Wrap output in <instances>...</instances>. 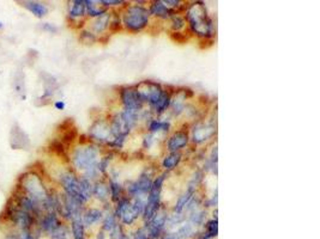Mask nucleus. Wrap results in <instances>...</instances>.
I'll return each instance as SVG.
<instances>
[{
  "mask_svg": "<svg viewBox=\"0 0 320 239\" xmlns=\"http://www.w3.org/2000/svg\"><path fill=\"white\" fill-rule=\"evenodd\" d=\"M100 149L94 145H84L77 147L73 151L72 164L77 170L82 171L84 178H95L99 175Z\"/></svg>",
  "mask_w": 320,
  "mask_h": 239,
  "instance_id": "obj_1",
  "label": "nucleus"
},
{
  "mask_svg": "<svg viewBox=\"0 0 320 239\" xmlns=\"http://www.w3.org/2000/svg\"><path fill=\"white\" fill-rule=\"evenodd\" d=\"M187 21L197 36L204 40L213 36V21L208 16L207 7L203 2L197 1L191 4L187 10Z\"/></svg>",
  "mask_w": 320,
  "mask_h": 239,
  "instance_id": "obj_2",
  "label": "nucleus"
},
{
  "mask_svg": "<svg viewBox=\"0 0 320 239\" xmlns=\"http://www.w3.org/2000/svg\"><path fill=\"white\" fill-rule=\"evenodd\" d=\"M20 184L22 190L24 191L23 194L28 196L29 199H31L34 202H36L41 209H43L46 201L50 197V194H48V190L43 184L40 176L34 172L26 173L21 177Z\"/></svg>",
  "mask_w": 320,
  "mask_h": 239,
  "instance_id": "obj_3",
  "label": "nucleus"
},
{
  "mask_svg": "<svg viewBox=\"0 0 320 239\" xmlns=\"http://www.w3.org/2000/svg\"><path fill=\"white\" fill-rule=\"evenodd\" d=\"M150 21V12L142 5H131L123 13V24L129 31L138 32L144 30Z\"/></svg>",
  "mask_w": 320,
  "mask_h": 239,
  "instance_id": "obj_4",
  "label": "nucleus"
},
{
  "mask_svg": "<svg viewBox=\"0 0 320 239\" xmlns=\"http://www.w3.org/2000/svg\"><path fill=\"white\" fill-rule=\"evenodd\" d=\"M60 183L64 188L65 192L69 196L77 200L80 203H85L86 200L84 199L82 194V189H80V178L76 177L75 173L72 172H65L60 176Z\"/></svg>",
  "mask_w": 320,
  "mask_h": 239,
  "instance_id": "obj_5",
  "label": "nucleus"
},
{
  "mask_svg": "<svg viewBox=\"0 0 320 239\" xmlns=\"http://www.w3.org/2000/svg\"><path fill=\"white\" fill-rule=\"evenodd\" d=\"M137 91L139 94L140 98L143 99V102L150 103L153 107L159 102L164 92L160 84L153 83V81H143V83H140L138 85Z\"/></svg>",
  "mask_w": 320,
  "mask_h": 239,
  "instance_id": "obj_6",
  "label": "nucleus"
},
{
  "mask_svg": "<svg viewBox=\"0 0 320 239\" xmlns=\"http://www.w3.org/2000/svg\"><path fill=\"white\" fill-rule=\"evenodd\" d=\"M167 218L168 215L163 211H159L150 221L146 222L144 230L148 239H157L161 237L162 231L164 230L165 224H167Z\"/></svg>",
  "mask_w": 320,
  "mask_h": 239,
  "instance_id": "obj_7",
  "label": "nucleus"
},
{
  "mask_svg": "<svg viewBox=\"0 0 320 239\" xmlns=\"http://www.w3.org/2000/svg\"><path fill=\"white\" fill-rule=\"evenodd\" d=\"M153 187V179L149 175H142L135 182L129 183L127 191L133 197L146 196Z\"/></svg>",
  "mask_w": 320,
  "mask_h": 239,
  "instance_id": "obj_8",
  "label": "nucleus"
},
{
  "mask_svg": "<svg viewBox=\"0 0 320 239\" xmlns=\"http://www.w3.org/2000/svg\"><path fill=\"white\" fill-rule=\"evenodd\" d=\"M89 134L94 140L100 141V143H106V141L109 143V139H114L109 123H107L104 120L95 122L89 130Z\"/></svg>",
  "mask_w": 320,
  "mask_h": 239,
  "instance_id": "obj_9",
  "label": "nucleus"
},
{
  "mask_svg": "<svg viewBox=\"0 0 320 239\" xmlns=\"http://www.w3.org/2000/svg\"><path fill=\"white\" fill-rule=\"evenodd\" d=\"M121 100L126 110L139 111L143 105V99L140 98L137 89L126 88L121 91Z\"/></svg>",
  "mask_w": 320,
  "mask_h": 239,
  "instance_id": "obj_10",
  "label": "nucleus"
},
{
  "mask_svg": "<svg viewBox=\"0 0 320 239\" xmlns=\"http://www.w3.org/2000/svg\"><path fill=\"white\" fill-rule=\"evenodd\" d=\"M216 126L213 123H198L192 130V140L196 143H204L216 134Z\"/></svg>",
  "mask_w": 320,
  "mask_h": 239,
  "instance_id": "obj_11",
  "label": "nucleus"
},
{
  "mask_svg": "<svg viewBox=\"0 0 320 239\" xmlns=\"http://www.w3.org/2000/svg\"><path fill=\"white\" fill-rule=\"evenodd\" d=\"M188 134L184 130H179V132H175L172 137L169 138L167 143V149L173 153V152L180 151L181 148L186 147L187 143H188Z\"/></svg>",
  "mask_w": 320,
  "mask_h": 239,
  "instance_id": "obj_12",
  "label": "nucleus"
},
{
  "mask_svg": "<svg viewBox=\"0 0 320 239\" xmlns=\"http://www.w3.org/2000/svg\"><path fill=\"white\" fill-rule=\"evenodd\" d=\"M60 220H59L58 215H56V213H47L45 216L41 219V222H40V227H41V230L43 232L46 233H50V235H52V233L58 229L59 226H60Z\"/></svg>",
  "mask_w": 320,
  "mask_h": 239,
  "instance_id": "obj_13",
  "label": "nucleus"
},
{
  "mask_svg": "<svg viewBox=\"0 0 320 239\" xmlns=\"http://www.w3.org/2000/svg\"><path fill=\"white\" fill-rule=\"evenodd\" d=\"M86 15L85 0H73L70 2L69 17L71 21H78Z\"/></svg>",
  "mask_w": 320,
  "mask_h": 239,
  "instance_id": "obj_14",
  "label": "nucleus"
},
{
  "mask_svg": "<svg viewBox=\"0 0 320 239\" xmlns=\"http://www.w3.org/2000/svg\"><path fill=\"white\" fill-rule=\"evenodd\" d=\"M20 4L26 7L27 10L30 11L32 15L37 18H43L48 13V7L43 2L31 1L30 0V1H21Z\"/></svg>",
  "mask_w": 320,
  "mask_h": 239,
  "instance_id": "obj_15",
  "label": "nucleus"
},
{
  "mask_svg": "<svg viewBox=\"0 0 320 239\" xmlns=\"http://www.w3.org/2000/svg\"><path fill=\"white\" fill-rule=\"evenodd\" d=\"M110 21H112V13L108 12V11H106L104 15H101L100 17H97L93 24V30H94L95 35L102 34V32L106 31V30L109 28Z\"/></svg>",
  "mask_w": 320,
  "mask_h": 239,
  "instance_id": "obj_16",
  "label": "nucleus"
},
{
  "mask_svg": "<svg viewBox=\"0 0 320 239\" xmlns=\"http://www.w3.org/2000/svg\"><path fill=\"white\" fill-rule=\"evenodd\" d=\"M102 218H104V213L100 209L90 208L82 215V221L84 226H93V225L101 221Z\"/></svg>",
  "mask_w": 320,
  "mask_h": 239,
  "instance_id": "obj_17",
  "label": "nucleus"
},
{
  "mask_svg": "<svg viewBox=\"0 0 320 239\" xmlns=\"http://www.w3.org/2000/svg\"><path fill=\"white\" fill-rule=\"evenodd\" d=\"M149 12H150V15L155 16L157 18L167 20V18H170L173 11L168 9V7L163 4V1H155L153 2V5H151Z\"/></svg>",
  "mask_w": 320,
  "mask_h": 239,
  "instance_id": "obj_18",
  "label": "nucleus"
},
{
  "mask_svg": "<svg viewBox=\"0 0 320 239\" xmlns=\"http://www.w3.org/2000/svg\"><path fill=\"white\" fill-rule=\"evenodd\" d=\"M86 15L89 17L97 18L106 12V7L102 6L101 1H95V0H85Z\"/></svg>",
  "mask_w": 320,
  "mask_h": 239,
  "instance_id": "obj_19",
  "label": "nucleus"
},
{
  "mask_svg": "<svg viewBox=\"0 0 320 239\" xmlns=\"http://www.w3.org/2000/svg\"><path fill=\"white\" fill-rule=\"evenodd\" d=\"M186 98V92L179 91L178 94L175 95L174 98H172V100H170V105H172L173 113H174L175 115H180V114L185 110Z\"/></svg>",
  "mask_w": 320,
  "mask_h": 239,
  "instance_id": "obj_20",
  "label": "nucleus"
},
{
  "mask_svg": "<svg viewBox=\"0 0 320 239\" xmlns=\"http://www.w3.org/2000/svg\"><path fill=\"white\" fill-rule=\"evenodd\" d=\"M93 195L97 200L106 202L109 199V187L105 182H96V184L93 187Z\"/></svg>",
  "mask_w": 320,
  "mask_h": 239,
  "instance_id": "obj_21",
  "label": "nucleus"
},
{
  "mask_svg": "<svg viewBox=\"0 0 320 239\" xmlns=\"http://www.w3.org/2000/svg\"><path fill=\"white\" fill-rule=\"evenodd\" d=\"M193 194H194V191L187 189L186 192H184V194L179 197L178 201H176V203H175V207H174L175 213H183V212L185 211V208L189 203V201H191L192 197H193Z\"/></svg>",
  "mask_w": 320,
  "mask_h": 239,
  "instance_id": "obj_22",
  "label": "nucleus"
},
{
  "mask_svg": "<svg viewBox=\"0 0 320 239\" xmlns=\"http://www.w3.org/2000/svg\"><path fill=\"white\" fill-rule=\"evenodd\" d=\"M181 153L179 152H173V153L168 154V156L164 157L163 162H162V165L167 171L174 170L176 167L179 165V163L181 162Z\"/></svg>",
  "mask_w": 320,
  "mask_h": 239,
  "instance_id": "obj_23",
  "label": "nucleus"
},
{
  "mask_svg": "<svg viewBox=\"0 0 320 239\" xmlns=\"http://www.w3.org/2000/svg\"><path fill=\"white\" fill-rule=\"evenodd\" d=\"M71 230L73 239L85 238V226L83 225L82 218L71 220Z\"/></svg>",
  "mask_w": 320,
  "mask_h": 239,
  "instance_id": "obj_24",
  "label": "nucleus"
},
{
  "mask_svg": "<svg viewBox=\"0 0 320 239\" xmlns=\"http://www.w3.org/2000/svg\"><path fill=\"white\" fill-rule=\"evenodd\" d=\"M205 218H207V212L203 211V209L196 208L194 211L191 212V215H189V221L194 227L196 226H202L204 225Z\"/></svg>",
  "mask_w": 320,
  "mask_h": 239,
  "instance_id": "obj_25",
  "label": "nucleus"
},
{
  "mask_svg": "<svg viewBox=\"0 0 320 239\" xmlns=\"http://www.w3.org/2000/svg\"><path fill=\"white\" fill-rule=\"evenodd\" d=\"M194 232H196V229H194L193 225L191 222H186V224H184L180 229L176 231L174 236L178 239H188L194 235Z\"/></svg>",
  "mask_w": 320,
  "mask_h": 239,
  "instance_id": "obj_26",
  "label": "nucleus"
},
{
  "mask_svg": "<svg viewBox=\"0 0 320 239\" xmlns=\"http://www.w3.org/2000/svg\"><path fill=\"white\" fill-rule=\"evenodd\" d=\"M170 100H172L170 95L167 94V92H163V95H162V97L160 98L159 102L154 105V109H155L157 114L164 113V111L167 110V108L170 105Z\"/></svg>",
  "mask_w": 320,
  "mask_h": 239,
  "instance_id": "obj_27",
  "label": "nucleus"
},
{
  "mask_svg": "<svg viewBox=\"0 0 320 239\" xmlns=\"http://www.w3.org/2000/svg\"><path fill=\"white\" fill-rule=\"evenodd\" d=\"M170 128V124L168 122H162L159 120H153L149 123V130L151 133H160V132H168Z\"/></svg>",
  "mask_w": 320,
  "mask_h": 239,
  "instance_id": "obj_28",
  "label": "nucleus"
},
{
  "mask_svg": "<svg viewBox=\"0 0 320 239\" xmlns=\"http://www.w3.org/2000/svg\"><path fill=\"white\" fill-rule=\"evenodd\" d=\"M108 187H109V195L110 197H112V201H114V202H118V201L121 199L123 187L119 184V182H115V181L110 182V183L108 184Z\"/></svg>",
  "mask_w": 320,
  "mask_h": 239,
  "instance_id": "obj_29",
  "label": "nucleus"
},
{
  "mask_svg": "<svg viewBox=\"0 0 320 239\" xmlns=\"http://www.w3.org/2000/svg\"><path fill=\"white\" fill-rule=\"evenodd\" d=\"M205 235L209 238H215L218 235V221L217 219H213L205 224Z\"/></svg>",
  "mask_w": 320,
  "mask_h": 239,
  "instance_id": "obj_30",
  "label": "nucleus"
},
{
  "mask_svg": "<svg viewBox=\"0 0 320 239\" xmlns=\"http://www.w3.org/2000/svg\"><path fill=\"white\" fill-rule=\"evenodd\" d=\"M116 224H118V222H116V216L114 215V213H112V214L108 213L107 215L105 216L104 225H102V227H104V231L109 233L110 231H112L114 227H115Z\"/></svg>",
  "mask_w": 320,
  "mask_h": 239,
  "instance_id": "obj_31",
  "label": "nucleus"
},
{
  "mask_svg": "<svg viewBox=\"0 0 320 239\" xmlns=\"http://www.w3.org/2000/svg\"><path fill=\"white\" fill-rule=\"evenodd\" d=\"M170 20H172V28L175 32H179V30L185 28L186 21L185 18L181 17V16L175 15L174 13V15L170 16Z\"/></svg>",
  "mask_w": 320,
  "mask_h": 239,
  "instance_id": "obj_32",
  "label": "nucleus"
},
{
  "mask_svg": "<svg viewBox=\"0 0 320 239\" xmlns=\"http://www.w3.org/2000/svg\"><path fill=\"white\" fill-rule=\"evenodd\" d=\"M80 39L83 43H86V45H91V43L96 42L97 37H96V35L94 34V32L88 31V30H83V31L80 32Z\"/></svg>",
  "mask_w": 320,
  "mask_h": 239,
  "instance_id": "obj_33",
  "label": "nucleus"
},
{
  "mask_svg": "<svg viewBox=\"0 0 320 239\" xmlns=\"http://www.w3.org/2000/svg\"><path fill=\"white\" fill-rule=\"evenodd\" d=\"M202 179H203V172H202V171H197V172L194 173L193 177H192L191 182L188 183V190L196 191L197 187L199 186L200 182H202Z\"/></svg>",
  "mask_w": 320,
  "mask_h": 239,
  "instance_id": "obj_34",
  "label": "nucleus"
},
{
  "mask_svg": "<svg viewBox=\"0 0 320 239\" xmlns=\"http://www.w3.org/2000/svg\"><path fill=\"white\" fill-rule=\"evenodd\" d=\"M184 216H183V213H174L173 215H169L167 218V224H169L170 226H174V225H179L180 222L184 221Z\"/></svg>",
  "mask_w": 320,
  "mask_h": 239,
  "instance_id": "obj_35",
  "label": "nucleus"
},
{
  "mask_svg": "<svg viewBox=\"0 0 320 239\" xmlns=\"http://www.w3.org/2000/svg\"><path fill=\"white\" fill-rule=\"evenodd\" d=\"M124 232H123V227H121L120 224H116L115 227L109 232V237L110 239H121L124 237Z\"/></svg>",
  "mask_w": 320,
  "mask_h": 239,
  "instance_id": "obj_36",
  "label": "nucleus"
},
{
  "mask_svg": "<svg viewBox=\"0 0 320 239\" xmlns=\"http://www.w3.org/2000/svg\"><path fill=\"white\" fill-rule=\"evenodd\" d=\"M165 177H167V172L162 173V175H160L159 177H156L155 181H153V187H151V189L162 190V186H163Z\"/></svg>",
  "mask_w": 320,
  "mask_h": 239,
  "instance_id": "obj_37",
  "label": "nucleus"
},
{
  "mask_svg": "<svg viewBox=\"0 0 320 239\" xmlns=\"http://www.w3.org/2000/svg\"><path fill=\"white\" fill-rule=\"evenodd\" d=\"M101 4L105 7L118 6V5L124 4V1H121V0H101Z\"/></svg>",
  "mask_w": 320,
  "mask_h": 239,
  "instance_id": "obj_38",
  "label": "nucleus"
},
{
  "mask_svg": "<svg viewBox=\"0 0 320 239\" xmlns=\"http://www.w3.org/2000/svg\"><path fill=\"white\" fill-rule=\"evenodd\" d=\"M172 39L175 40L178 43H183L187 40L185 35H183V32H174V34L172 35Z\"/></svg>",
  "mask_w": 320,
  "mask_h": 239,
  "instance_id": "obj_39",
  "label": "nucleus"
},
{
  "mask_svg": "<svg viewBox=\"0 0 320 239\" xmlns=\"http://www.w3.org/2000/svg\"><path fill=\"white\" fill-rule=\"evenodd\" d=\"M42 29L46 30V31L51 32V34H54V32L58 31V28H56L55 25H53V24H51V23H43Z\"/></svg>",
  "mask_w": 320,
  "mask_h": 239,
  "instance_id": "obj_40",
  "label": "nucleus"
},
{
  "mask_svg": "<svg viewBox=\"0 0 320 239\" xmlns=\"http://www.w3.org/2000/svg\"><path fill=\"white\" fill-rule=\"evenodd\" d=\"M217 156H218V149H217V146H215V147L213 148V151H211L209 162L213 163V164H217Z\"/></svg>",
  "mask_w": 320,
  "mask_h": 239,
  "instance_id": "obj_41",
  "label": "nucleus"
},
{
  "mask_svg": "<svg viewBox=\"0 0 320 239\" xmlns=\"http://www.w3.org/2000/svg\"><path fill=\"white\" fill-rule=\"evenodd\" d=\"M134 239H148V236H146V232L144 229H140L135 232Z\"/></svg>",
  "mask_w": 320,
  "mask_h": 239,
  "instance_id": "obj_42",
  "label": "nucleus"
},
{
  "mask_svg": "<svg viewBox=\"0 0 320 239\" xmlns=\"http://www.w3.org/2000/svg\"><path fill=\"white\" fill-rule=\"evenodd\" d=\"M163 4L165 5V6H170V7H176V6H180V1H178V0H165V1H163Z\"/></svg>",
  "mask_w": 320,
  "mask_h": 239,
  "instance_id": "obj_43",
  "label": "nucleus"
},
{
  "mask_svg": "<svg viewBox=\"0 0 320 239\" xmlns=\"http://www.w3.org/2000/svg\"><path fill=\"white\" fill-rule=\"evenodd\" d=\"M205 205H207V207H215L217 205V191L215 192V195H213V196L205 203Z\"/></svg>",
  "mask_w": 320,
  "mask_h": 239,
  "instance_id": "obj_44",
  "label": "nucleus"
},
{
  "mask_svg": "<svg viewBox=\"0 0 320 239\" xmlns=\"http://www.w3.org/2000/svg\"><path fill=\"white\" fill-rule=\"evenodd\" d=\"M54 107H55L58 110H64L65 109V102L64 100H56V102L54 103Z\"/></svg>",
  "mask_w": 320,
  "mask_h": 239,
  "instance_id": "obj_45",
  "label": "nucleus"
},
{
  "mask_svg": "<svg viewBox=\"0 0 320 239\" xmlns=\"http://www.w3.org/2000/svg\"><path fill=\"white\" fill-rule=\"evenodd\" d=\"M162 239H178V238H176L174 235H167L164 236V237H162Z\"/></svg>",
  "mask_w": 320,
  "mask_h": 239,
  "instance_id": "obj_46",
  "label": "nucleus"
},
{
  "mask_svg": "<svg viewBox=\"0 0 320 239\" xmlns=\"http://www.w3.org/2000/svg\"><path fill=\"white\" fill-rule=\"evenodd\" d=\"M6 239H20V238H18L17 236H16V235H11V236H9V237H7Z\"/></svg>",
  "mask_w": 320,
  "mask_h": 239,
  "instance_id": "obj_47",
  "label": "nucleus"
},
{
  "mask_svg": "<svg viewBox=\"0 0 320 239\" xmlns=\"http://www.w3.org/2000/svg\"><path fill=\"white\" fill-rule=\"evenodd\" d=\"M199 239H210V238H209V237H208V236H207V235H205V233H204V235H203V236H202V237H199Z\"/></svg>",
  "mask_w": 320,
  "mask_h": 239,
  "instance_id": "obj_48",
  "label": "nucleus"
},
{
  "mask_svg": "<svg viewBox=\"0 0 320 239\" xmlns=\"http://www.w3.org/2000/svg\"><path fill=\"white\" fill-rule=\"evenodd\" d=\"M2 26H4V24H2L1 22H0V29H2Z\"/></svg>",
  "mask_w": 320,
  "mask_h": 239,
  "instance_id": "obj_49",
  "label": "nucleus"
},
{
  "mask_svg": "<svg viewBox=\"0 0 320 239\" xmlns=\"http://www.w3.org/2000/svg\"><path fill=\"white\" fill-rule=\"evenodd\" d=\"M52 239H67V238H52Z\"/></svg>",
  "mask_w": 320,
  "mask_h": 239,
  "instance_id": "obj_50",
  "label": "nucleus"
}]
</instances>
